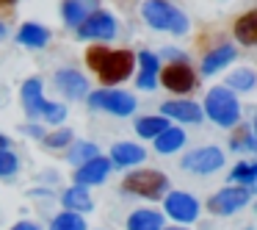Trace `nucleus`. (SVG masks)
<instances>
[{
	"instance_id": "1",
	"label": "nucleus",
	"mask_w": 257,
	"mask_h": 230,
	"mask_svg": "<svg viewBox=\"0 0 257 230\" xmlns=\"http://www.w3.org/2000/svg\"><path fill=\"white\" fill-rule=\"evenodd\" d=\"M86 64L100 75L102 84L113 86V84H122V81L130 78L133 64H136V56L130 50H105V47H91V50L86 53Z\"/></svg>"
},
{
	"instance_id": "2",
	"label": "nucleus",
	"mask_w": 257,
	"mask_h": 230,
	"mask_svg": "<svg viewBox=\"0 0 257 230\" xmlns=\"http://www.w3.org/2000/svg\"><path fill=\"white\" fill-rule=\"evenodd\" d=\"M147 25H152L155 31H172V34H185L188 31V17L180 9L169 6L166 0H147L141 6Z\"/></svg>"
},
{
	"instance_id": "3",
	"label": "nucleus",
	"mask_w": 257,
	"mask_h": 230,
	"mask_svg": "<svg viewBox=\"0 0 257 230\" xmlns=\"http://www.w3.org/2000/svg\"><path fill=\"white\" fill-rule=\"evenodd\" d=\"M23 106L28 117H39L47 119V122H61L67 117V108L58 106V103H47L45 95H42V81L39 78H28L23 84Z\"/></svg>"
},
{
	"instance_id": "4",
	"label": "nucleus",
	"mask_w": 257,
	"mask_h": 230,
	"mask_svg": "<svg viewBox=\"0 0 257 230\" xmlns=\"http://www.w3.org/2000/svg\"><path fill=\"white\" fill-rule=\"evenodd\" d=\"M205 111H207V117H210L216 125H221V128H232V125H238V119H240L238 97H235L227 86H216V89L207 92Z\"/></svg>"
},
{
	"instance_id": "5",
	"label": "nucleus",
	"mask_w": 257,
	"mask_h": 230,
	"mask_svg": "<svg viewBox=\"0 0 257 230\" xmlns=\"http://www.w3.org/2000/svg\"><path fill=\"white\" fill-rule=\"evenodd\" d=\"M124 191L130 194H139V197H147V200H158L169 191V178L158 169H139V172L127 175L124 178Z\"/></svg>"
},
{
	"instance_id": "6",
	"label": "nucleus",
	"mask_w": 257,
	"mask_h": 230,
	"mask_svg": "<svg viewBox=\"0 0 257 230\" xmlns=\"http://www.w3.org/2000/svg\"><path fill=\"white\" fill-rule=\"evenodd\" d=\"M91 108H102V111H111L116 117H130L136 111V97L127 92H116V89H100L94 95H89Z\"/></svg>"
},
{
	"instance_id": "7",
	"label": "nucleus",
	"mask_w": 257,
	"mask_h": 230,
	"mask_svg": "<svg viewBox=\"0 0 257 230\" xmlns=\"http://www.w3.org/2000/svg\"><path fill=\"white\" fill-rule=\"evenodd\" d=\"M249 197H251V189H246V186H227V189H221L218 194L210 197L207 208H210V213L229 216V213L240 211V208L249 202Z\"/></svg>"
},
{
	"instance_id": "8",
	"label": "nucleus",
	"mask_w": 257,
	"mask_h": 230,
	"mask_svg": "<svg viewBox=\"0 0 257 230\" xmlns=\"http://www.w3.org/2000/svg\"><path fill=\"white\" fill-rule=\"evenodd\" d=\"M78 36L80 39H113L116 36V20L108 12L97 9L78 25Z\"/></svg>"
},
{
	"instance_id": "9",
	"label": "nucleus",
	"mask_w": 257,
	"mask_h": 230,
	"mask_svg": "<svg viewBox=\"0 0 257 230\" xmlns=\"http://www.w3.org/2000/svg\"><path fill=\"white\" fill-rule=\"evenodd\" d=\"M224 167V152L218 147H199V150H191L188 156L183 158V169L188 172H199V175H207V172H216V169Z\"/></svg>"
},
{
	"instance_id": "10",
	"label": "nucleus",
	"mask_w": 257,
	"mask_h": 230,
	"mask_svg": "<svg viewBox=\"0 0 257 230\" xmlns=\"http://www.w3.org/2000/svg\"><path fill=\"white\" fill-rule=\"evenodd\" d=\"M158 75H161V84L166 86V89L180 92V95H183V92H191L196 86V75L185 61L169 64L166 69H158Z\"/></svg>"
},
{
	"instance_id": "11",
	"label": "nucleus",
	"mask_w": 257,
	"mask_h": 230,
	"mask_svg": "<svg viewBox=\"0 0 257 230\" xmlns=\"http://www.w3.org/2000/svg\"><path fill=\"white\" fill-rule=\"evenodd\" d=\"M166 213L177 222H194L199 216V202H196V197L185 194V191H172L166 197Z\"/></svg>"
},
{
	"instance_id": "12",
	"label": "nucleus",
	"mask_w": 257,
	"mask_h": 230,
	"mask_svg": "<svg viewBox=\"0 0 257 230\" xmlns=\"http://www.w3.org/2000/svg\"><path fill=\"white\" fill-rule=\"evenodd\" d=\"M108 172H111V161L102 158V156H94L91 161H86L78 167V172H75V186H97L108 178Z\"/></svg>"
},
{
	"instance_id": "13",
	"label": "nucleus",
	"mask_w": 257,
	"mask_h": 230,
	"mask_svg": "<svg viewBox=\"0 0 257 230\" xmlns=\"http://www.w3.org/2000/svg\"><path fill=\"white\" fill-rule=\"evenodd\" d=\"M161 114L177 119V122H191V125L202 122V108L191 100H169L161 106Z\"/></svg>"
},
{
	"instance_id": "14",
	"label": "nucleus",
	"mask_w": 257,
	"mask_h": 230,
	"mask_svg": "<svg viewBox=\"0 0 257 230\" xmlns=\"http://www.w3.org/2000/svg\"><path fill=\"white\" fill-rule=\"evenodd\" d=\"M56 86L69 97V100H78V97L89 95V84H86V78L80 72H75V69H61V72L56 75Z\"/></svg>"
},
{
	"instance_id": "15",
	"label": "nucleus",
	"mask_w": 257,
	"mask_h": 230,
	"mask_svg": "<svg viewBox=\"0 0 257 230\" xmlns=\"http://www.w3.org/2000/svg\"><path fill=\"white\" fill-rule=\"evenodd\" d=\"M144 158H147L144 147L130 144V141H122V144L111 147V158H108V161L116 164V167H136V164H141Z\"/></svg>"
},
{
	"instance_id": "16",
	"label": "nucleus",
	"mask_w": 257,
	"mask_h": 230,
	"mask_svg": "<svg viewBox=\"0 0 257 230\" xmlns=\"http://www.w3.org/2000/svg\"><path fill=\"white\" fill-rule=\"evenodd\" d=\"M61 12H64V23L78 28L91 12H97V0H64Z\"/></svg>"
},
{
	"instance_id": "17",
	"label": "nucleus",
	"mask_w": 257,
	"mask_h": 230,
	"mask_svg": "<svg viewBox=\"0 0 257 230\" xmlns=\"http://www.w3.org/2000/svg\"><path fill=\"white\" fill-rule=\"evenodd\" d=\"M139 64H141V75H139V89H155L158 86V56H152L150 50L139 53Z\"/></svg>"
},
{
	"instance_id": "18",
	"label": "nucleus",
	"mask_w": 257,
	"mask_h": 230,
	"mask_svg": "<svg viewBox=\"0 0 257 230\" xmlns=\"http://www.w3.org/2000/svg\"><path fill=\"white\" fill-rule=\"evenodd\" d=\"M235 58V47L232 45H221L216 50H210L205 58H202V75H213L218 72L221 67H227L229 61Z\"/></svg>"
},
{
	"instance_id": "19",
	"label": "nucleus",
	"mask_w": 257,
	"mask_h": 230,
	"mask_svg": "<svg viewBox=\"0 0 257 230\" xmlns=\"http://www.w3.org/2000/svg\"><path fill=\"white\" fill-rule=\"evenodd\" d=\"M183 144H185V130H183V128H172V125H169L163 133L155 136V150L163 152V156H169V152H177Z\"/></svg>"
},
{
	"instance_id": "20",
	"label": "nucleus",
	"mask_w": 257,
	"mask_h": 230,
	"mask_svg": "<svg viewBox=\"0 0 257 230\" xmlns=\"http://www.w3.org/2000/svg\"><path fill=\"white\" fill-rule=\"evenodd\" d=\"M47 39H50L47 28H42V25H36V23H25L17 34V42L25 47H45Z\"/></svg>"
},
{
	"instance_id": "21",
	"label": "nucleus",
	"mask_w": 257,
	"mask_h": 230,
	"mask_svg": "<svg viewBox=\"0 0 257 230\" xmlns=\"http://www.w3.org/2000/svg\"><path fill=\"white\" fill-rule=\"evenodd\" d=\"M163 227V219H161V213L158 211H136V213H130V219H127V230H161Z\"/></svg>"
},
{
	"instance_id": "22",
	"label": "nucleus",
	"mask_w": 257,
	"mask_h": 230,
	"mask_svg": "<svg viewBox=\"0 0 257 230\" xmlns=\"http://www.w3.org/2000/svg\"><path fill=\"white\" fill-rule=\"evenodd\" d=\"M235 39L240 45H254L257 42V12H249L235 23Z\"/></svg>"
},
{
	"instance_id": "23",
	"label": "nucleus",
	"mask_w": 257,
	"mask_h": 230,
	"mask_svg": "<svg viewBox=\"0 0 257 230\" xmlns=\"http://www.w3.org/2000/svg\"><path fill=\"white\" fill-rule=\"evenodd\" d=\"M64 205L69 208V211H75V213H86V211H91V197H89V191H86V186H72V189L64 194Z\"/></svg>"
},
{
	"instance_id": "24",
	"label": "nucleus",
	"mask_w": 257,
	"mask_h": 230,
	"mask_svg": "<svg viewBox=\"0 0 257 230\" xmlns=\"http://www.w3.org/2000/svg\"><path fill=\"white\" fill-rule=\"evenodd\" d=\"M166 128H169L166 117H144V119L136 122V130H139V136H144V139H155V136L163 133Z\"/></svg>"
},
{
	"instance_id": "25",
	"label": "nucleus",
	"mask_w": 257,
	"mask_h": 230,
	"mask_svg": "<svg viewBox=\"0 0 257 230\" xmlns=\"http://www.w3.org/2000/svg\"><path fill=\"white\" fill-rule=\"evenodd\" d=\"M254 180H257V167H254V164H249V161L238 164V167L229 172V183L246 186V189H251V186H254Z\"/></svg>"
},
{
	"instance_id": "26",
	"label": "nucleus",
	"mask_w": 257,
	"mask_h": 230,
	"mask_svg": "<svg viewBox=\"0 0 257 230\" xmlns=\"http://www.w3.org/2000/svg\"><path fill=\"white\" fill-rule=\"evenodd\" d=\"M94 156H100V152H97V144H91V141H78V144L69 147L67 161H72V164H86V161H91Z\"/></svg>"
},
{
	"instance_id": "27",
	"label": "nucleus",
	"mask_w": 257,
	"mask_h": 230,
	"mask_svg": "<svg viewBox=\"0 0 257 230\" xmlns=\"http://www.w3.org/2000/svg\"><path fill=\"white\" fill-rule=\"evenodd\" d=\"M50 230H86V222H83L80 213L67 211V213H58V216L53 219V227Z\"/></svg>"
},
{
	"instance_id": "28",
	"label": "nucleus",
	"mask_w": 257,
	"mask_h": 230,
	"mask_svg": "<svg viewBox=\"0 0 257 230\" xmlns=\"http://www.w3.org/2000/svg\"><path fill=\"white\" fill-rule=\"evenodd\" d=\"M227 84L238 92H249L251 86H254V72H251V69H235L227 78Z\"/></svg>"
},
{
	"instance_id": "29",
	"label": "nucleus",
	"mask_w": 257,
	"mask_h": 230,
	"mask_svg": "<svg viewBox=\"0 0 257 230\" xmlns=\"http://www.w3.org/2000/svg\"><path fill=\"white\" fill-rule=\"evenodd\" d=\"M229 147H232V150H254L257 141L251 139V128L238 130V133H235L232 139H229Z\"/></svg>"
},
{
	"instance_id": "30",
	"label": "nucleus",
	"mask_w": 257,
	"mask_h": 230,
	"mask_svg": "<svg viewBox=\"0 0 257 230\" xmlns=\"http://www.w3.org/2000/svg\"><path fill=\"white\" fill-rule=\"evenodd\" d=\"M12 172H17V156L9 152V150H0V175L6 178V175H12Z\"/></svg>"
},
{
	"instance_id": "31",
	"label": "nucleus",
	"mask_w": 257,
	"mask_h": 230,
	"mask_svg": "<svg viewBox=\"0 0 257 230\" xmlns=\"http://www.w3.org/2000/svg\"><path fill=\"white\" fill-rule=\"evenodd\" d=\"M69 139H72V133H69V130H56V133L45 136V144L50 147V150H56V147H67Z\"/></svg>"
},
{
	"instance_id": "32",
	"label": "nucleus",
	"mask_w": 257,
	"mask_h": 230,
	"mask_svg": "<svg viewBox=\"0 0 257 230\" xmlns=\"http://www.w3.org/2000/svg\"><path fill=\"white\" fill-rule=\"evenodd\" d=\"M12 230H39V227H36L34 222H17V224H14Z\"/></svg>"
},
{
	"instance_id": "33",
	"label": "nucleus",
	"mask_w": 257,
	"mask_h": 230,
	"mask_svg": "<svg viewBox=\"0 0 257 230\" xmlns=\"http://www.w3.org/2000/svg\"><path fill=\"white\" fill-rule=\"evenodd\" d=\"M6 147H9V139H6L3 133H0V150H6Z\"/></svg>"
},
{
	"instance_id": "34",
	"label": "nucleus",
	"mask_w": 257,
	"mask_h": 230,
	"mask_svg": "<svg viewBox=\"0 0 257 230\" xmlns=\"http://www.w3.org/2000/svg\"><path fill=\"white\" fill-rule=\"evenodd\" d=\"M3 36H6V25L0 23V39H3Z\"/></svg>"
},
{
	"instance_id": "35",
	"label": "nucleus",
	"mask_w": 257,
	"mask_h": 230,
	"mask_svg": "<svg viewBox=\"0 0 257 230\" xmlns=\"http://www.w3.org/2000/svg\"><path fill=\"white\" fill-rule=\"evenodd\" d=\"M0 3H14V0H0Z\"/></svg>"
},
{
	"instance_id": "36",
	"label": "nucleus",
	"mask_w": 257,
	"mask_h": 230,
	"mask_svg": "<svg viewBox=\"0 0 257 230\" xmlns=\"http://www.w3.org/2000/svg\"><path fill=\"white\" fill-rule=\"evenodd\" d=\"M169 230H180V227H169Z\"/></svg>"
}]
</instances>
